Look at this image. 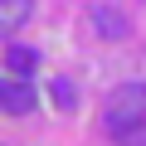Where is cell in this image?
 Masks as SVG:
<instances>
[{
  "label": "cell",
  "mask_w": 146,
  "mask_h": 146,
  "mask_svg": "<svg viewBox=\"0 0 146 146\" xmlns=\"http://www.w3.org/2000/svg\"><path fill=\"white\" fill-rule=\"evenodd\" d=\"M141 122H146V83H122V88H112L107 102H102V127L127 141V136L141 131Z\"/></svg>",
  "instance_id": "obj_1"
},
{
  "label": "cell",
  "mask_w": 146,
  "mask_h": 146,
  "mask_svg": "<svg viewBox=\"0 0 146 146\" xmlns=\"http://www.w3.org/2000/svg\"><path fill=\"white\" fill-rule=\"evenodd\" d=\"M54 98H58V107H63V112H73V83L54 78Z\"/></svg>",
  "instance_id": "obj_6"
},
{
  "label": "cell",
  "mask_w": 146,
  "mask_h": 146,
  "mask_svg": "<svg viewBox=\"0 0 146 146\" xmlns=\"http://www.w3.org/2000/svg\"><path fill=\"white\" fill-rule=\"evenodd\" d=\"M34 10V0H0V34H15Z\"/></svg>",
  "instance_id": "obj_5"
},
{
  "label": "cell",
  "mask_w": 146,
  "mask_h": 146,
  "mask_svg": "<svg viewBox=\"0 0 146 146\" xmlns=\"http://www.w3.org/2000/svg\"><path fill=\"white\" fill-rule=\"evenodd\" d=\"M93 25L102 39H127V15L112 10V5H93Z\"/></svg>",
  "instance_id": "obj_3"
},
{
  "label": "cell",
  "mask_w": 146,
  "mask_h": 146,
  "mask_svg": "<svg viewBox=\"0 0 146 146\" xmlns=\"http://www.w3.org/2000/svg\"><path fill=\"white\" fill-rule=\"evenodd\" d=\"M34 107H39V98H34L29 83H20V78H0V112H10V117H29Z\"/></svg>",
  "instance_id": "obj_2"
},
{
  "label": "cell",
  "mask_w": 146,
  "mask_h": 146,
  "mask_svg": "<svg viewBox=\"0 0 146 146\" xmlns=\"http://www.w3.org/2000/svg\"><path fill=\"white\" fill-rule=\"evenodd\" d=\"M5 68L15 73L20 83H29V73L39 68V54H34V49H20V44H10V49H5Z\"/></svg>",
  "instance_id": "obj_4"
}]
</instances>
